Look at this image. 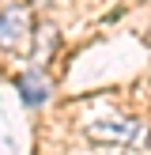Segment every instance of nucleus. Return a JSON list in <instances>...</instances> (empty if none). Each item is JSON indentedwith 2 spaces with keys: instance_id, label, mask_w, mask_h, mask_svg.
Listing matches in <instances>:
<instances>
[{
  "instance_id": "nucleus-3",
  "label": "nucleus",
  "mask_w": 151,
  "mask_h": 155,
  "mask_svg": "<svg viewBox=\"0 0 151 155\" xmlns=\"http://www.w3.org/2000/svg\"><path fill=\"white\" fill-rule=\"evenodd\" d=\"M19 98H23V106H42L45 98H49V83H45V76L42 72L19 76Z\"/></svg>"
},
{
  "instance_id": "nucleus-4",
  "label": "nucleus",
  "mask_w": 151,
  "mask_h": 155,
  "mask_svg": "<svg viewBox=\"0 0 151 155\" xmlns=\"http://www.w3.org/2000/svg\"><path fill=\"white\" fill-rule=\"evenodd\" d=\"M34 4H49V0H34Z\"/></svg>"
},
{
  "instance_id": "nucleus-1",
  "label": "nucleus",
  "mask_w": 151,
  "mask_h": 155,
  "mask_svg": "<svg viewBox=\"0 0 151 155\" xmlns=\"http://www.w3.org/2000/svg\"><path fill=\"white\" fill-rule=\"evenodd\" d=\"M34 42V19L27 8H4L0 12V49L4 53H27Z\"/></svg>"
},
{
  "instance_id": "nucleus-2",
  "label": "nucleus",
  "mask_w": 151,
  "mask_h": 155,
  "mask_svg": "<svg viewBox=\"0 0 151 155\" xmlns=\"http://www.w3.org/2000/svg\"><path fill=\"white\" fill-rule=\"evenodd\" d=\"M91 140L136 148V144H147V125L136 121V117H106V121H98V125H91Z\"/></svg>"
}]
</instances>
